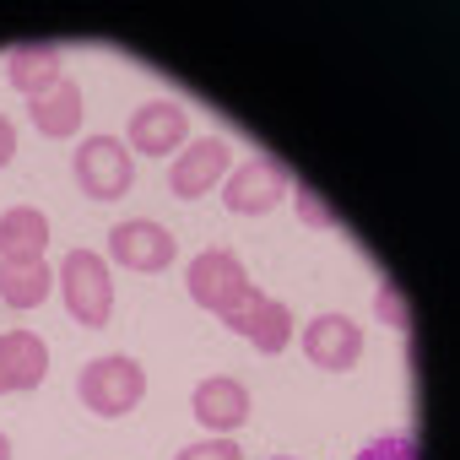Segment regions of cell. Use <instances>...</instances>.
<instances>
[{
    "mask_svg": "<svg viewBox=\"0 0 460 460\" xmlns=\"http://www.w3.org/2000/svg\"><path fill=\"white\" fill-rule=\"evenodd\" d=\"M0 460H12V438L6 433H0Z\"/></svg>",
    "mask_w": 460,
    "mask_h": 460,
    "instance_id": "23",
    "label": "cell"
},
{
    "mask_svg": "<svg viewBox=\"0 0 460 460\" xmlns=\"http://www.w3.org/2000/svg\"><path fill=\"white\" fill-rule=\"evenodd\" d=\"M76 395H82L87 411H98V417H125V411L141 406V395H146V368H141L136 358H119V352L93 358V363L82 368V379H76Z\"/></svg>",
    "mask_w": 460,
    "mask_h": 460,
    "instance_id": "1",
    "label": "cell"
},
{
    "mask_svg": "<svg viewBox=\"0 0 460 460\" xmlns=\"http://www.w3.org/2000/svg\"><path fill=\"white\" fill-rule=\"evenodd\" d=\"M374 314H379L390 331H406V325H411V314H406V298H401V288H390V282L374 293Z\"/></svg>",
    "mask_w": 460,
    "mask_h": 460,
    "instance_id": "19",
    "label": "cell"
},
{
    "mask_svg": "<svg viewBox=\"0 0 460 460\" xmlns=\"http://www.w3.org/2000/svg\"><path fill=\"white\" fill-rule=\"evenodd\" d=\"M358 460H417V438H411V433H385V438H374Z\"/></svg>",
    "mask_w": 460,
    "mask_h": 460,
    "instance_id": "17",
    "label": "cell"
},
{
    "mask_svg": "<svg viewBox=\"0 0 460 460\" xmlns=\"http://www.w3.org/2000/svg\"><path fill=\"white\" fill-rule=\"evenodd\" d=\"M173 460H244V449H239L234 438H217V433H211V438H200V444H184Z\"/></svg>",
    "mask_w": 460,
    "mask_h": 460,
    "instance_id": "18",
    "label": "cell"
},
{
    "mask_svg": "<svg viewBox=\"0 0 460 460\" xmlns=\"http://www.w3.org/2000/svg\"><path fill=\"white\" fill-rule=\"evenodd\" d=\"M17 157V130H12V119L6 114H0V168H6Z\"/></svg>",
    "mask_w": 460,
    "mask_h": 460,
    "instance_id": "22",
    "label": "cell"
},
{
    "mask_svg": "<svg viewBox=\"0 0 460 460\" xmlns=\"http://www.w3.org/2000/svg\"><path fill=\"white\" fill-rule=\"evenodd\" d=\"M190 411H195V422L211 428V433H234V428H244V417H250V390H244L239 379H227V374H211V379L195 385Z\"/></svg>",
    "mask_w": 460,
    "mask_h": 460,
    "instance_id": "8",
    "label": "cell"
},
{
    "mask_svg": "<svg viewBox=\"0 0 460 460\" xmlns=\"http://www.w3.org/2000/svg\"><path fill=\"white\" fill-rule=\"evenodd\" d=\"M55 288L49 261H0V304L12 309H39Z\"/></svg>",
    "mask_w": 460,
    "mask_h": 460,
    "instance_id": "15",
    "label": "cell"
},
{
    "mask_svg": "<svg viewBox=\"0 0 460 460\" xmlns=\"http://www.w3.org/2000/svg\"><path fill=\"white\" fill-rule=\"evenodd\" d=\"M304 358H309L314 368H331V374L352 368V363L363 358V331H358V320H347V314H314V320L304 325Z\"/></svg>",
    "mask_w": 460,
    "mask_h": 460,
    "instance_id": "7",
    "label": "cell"
},
{
    "mask_svg": "<svg viewBox=\"0 0 460 460\" xmlns=\"http://www.w3.org/2000/svg\"><path fill=\"white\" fill-rule=\"evenodd\" d=\"M6 82L33 103V98H44L55 82H66L60 76V49L55 44H17L12 55H6Z\"/></svg>",
    "mask_w": 460,
    "mask_h": 460,
    "instance_id": "12",
    "label": "cell"
},
{
    "mask_svg": "<svg viewBox=\"0 0 460 460\" xmlns=\"http://www.w3.org/2000/svg\"><path fill=\"white\" fill-rule=\"evenodd\" d=\"M184 288H190V298H195L200 309L222 314L227 304H234V298L250 288V277H244V261H239L234 250H206V255H195V261H190Z\"/></svg>",
    "mask_w": 460,
    "mask_h": 460,
    "instance_id": "6",
    "label": "cell"
},
{
    "mask_svg": "<svg viewBox=\"0 0 460 460\" xmlns=\"http://www.w3.org/2000/svg\"><path fill=\"white\" fill-rule=\"evenodd\" d=\"M71 173L82 184L87 200H119L136 179V163H130V146L114 141V136H87L71 157Z\"/></svg>",
    "mask_w": 460,
    "mask_h": 460,
    "instance_id": "3",
    "label": "cell"
},
{
    "mask_svg": "<svg viewBox=\"0 0 460 460\" xmlns=\"http://www.w3.org/2000/svg\"><path fill=\"white\" fill-rule=\"evenodd\" d=\"M28 114H33L39 136L66 141V136H76V130H82V87H76V82H55L44 98H33V103H28Z\"/></svg>",
    "mask_w": 460,
    "mask_h": 460,
    "instance_id": "14",
    "label": "cell"
},
{
    "mask_svg": "<svg viewBox=\"0 0 460 460\" xmlns=\"http://www.w3.org/2000/svg\"><path fill=\"white\" fill-rule=\"evenodd\" d=\"M227 157H234V152H227V141H217V136L190 141L184 157H173V168H168V190L179 200H195V195L217 190V179L227 173Z\"/></svg>",
    "mask_w": 460,
    "mask_h": 460,
    "instance_id": "9",
    "label": "cell"
},
{
    "mask_svg": "<svg viewBox=\"0 0 460 460\" xmlns=\"http://www.w3.org/2000/svg\"><path fill=\"white\" fill-rule=\"evenodd\" d=\"M255 309H261V288H244V293H239L234 304L222 309V325L244 336V331H250V320H255Z\"/></svg>",
    "mask_w": 460,
    "mask_h": 460,
    "instance_id": "20",
    "label": "cell"
},
{
    "mask_svg": "<svg viewBox=\"0 0 460 460\" xmlns=\"http://www.w3.org/2000/svg\"><path fill=\"white\" fill-rule=\"evenodd\" d=\"M293 206H298V222H309V227H336V217L320 206V195H314V190H304V184H298V190H293Z\"/></svg>",
    "mask_w": 460,
    "mask_h": 460,
    "instance_id": "21",
    "label": "cell"
},
{
    "mask_svg": "<svg viewBox=\"0 0 460 460\" xmlns=\"http://www.w3.org/2000/svg\"><path fill=\"white\" fill-rule=\"evenodd\" d=\"M60 293H66V309H71L76 325H87V331L109 325V314H114V282H109L103 255L71 250L66 266H60Z\"/></svg>",
    "mask_w": 460,
    "mask_h": 460,
    "instance_id": "2",
    "label": "cell"
},
{
    "mask_svg": "<svg viewBox=\"0 0 460 460\" xmlns=\"http://www.w3.org/2000/svg\"><path fill=\"white\" fill-rule=\"evenodd\" d=\"M261 352H282L288 341H293V309L282 304V298H261V309H255V320H250V331H244Z\"/></svg>",
    "mask_w": 460,
    "mask_h": 460,
    "instance_id": "16",
    "label": "cell"
},
{
    "mask_svg": "<svg viewBox=\"0 0 460 460\" xmlns=\"http://www.w3.org/2000/svg\"><path fill=\"white\" fill-rule=\"evenodd\" d=\"M44 374H49L44 336H33V331H6L0 336V395L33 390V385H44Z\"/></svg>",
    "mask_w": 460,
    "mask_h": 460,
    "instance_id": "11",
    "label": "cell"
},
{
    "mask_svg": "<svg viewBox=\"0 0 460 460\" xmlns=\"http://www.w3.org/2000/svg\"><path fill=\"white\" fill-rule=\"evenodd\" d=\"M49 250V222L33 206H12L0 217V261H44Z\"/></svg>",
    "mask_w": 460,
    "mask_h": 460,
    "instance_id": "13",
    "label": "cell"
},
{
    "mask_svg": "<svg viewBox=\"0 0 460 460\" xmlns=\"http://www.w3.org/2000/svg\"><path fill=\"white\" fill-rule=\"evenodd\" d=\"M184 130H190V114H184L179 103H168V98L141 103V109L130 114V152H141V157H168V152L184 141Z\"/></svg>",
    "mask_w": 460,
    "mask_h": 460,
    "instance_id": "10",
    "label": "cell"
},
{
    "mask_svg": "<svg viewBox=\"0 0 460 460\" xmlns=\"http://www.w3.org/2000/svg\"><path fill=\"white\" fill-rule=\"evenodd\" d=\"M282 195H288V168L277 157H250V163H239L234 173H227V184H222L227 211H239V217H266Z\"/></svg>",
    "mask_w": 460,
    "mask_h": 460,
    "instance_id": "5",
    "label": "cell"
},
{
    "mask_svg": "<svg viewBox=\"0 0 460 460\" xmlns=\"http://www.w3.org/2000/svg\"><path fill=\"white\" fill-rule=\"evenodd\" d=\"M109 255H114L125 271H141V277H152V271H168V266H173L179 244H173V234H168L163 222L130 217V222H119L114 234H109Z\"/></svg>",
    "mask_w": 460,
    "mask_h": 460,
    "instance_id": "4",
    "label": "cell"
}]
</instances>
